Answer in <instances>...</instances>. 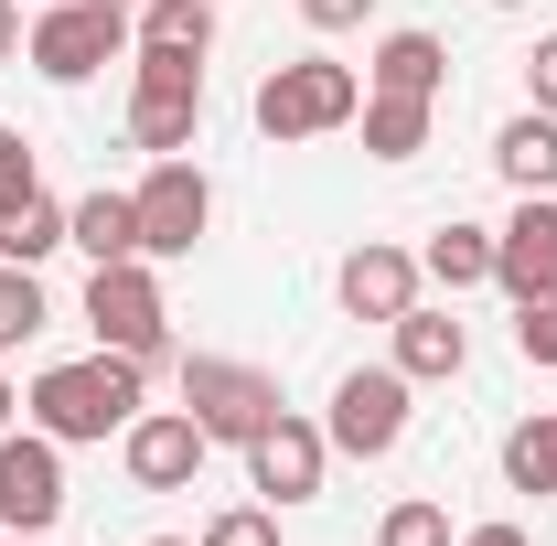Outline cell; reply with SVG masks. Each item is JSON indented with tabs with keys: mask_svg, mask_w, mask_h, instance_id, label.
<instances>
[{
	"mask_svg": "<svg viewBox=\"0 0 557 546\" xmlns=\"http://www.w3.org/2000/svg\"><path fill=\"white\" fill-rule=\"evenodd\" d=\"M194 119H205V97H129V139L150 150V161L194 150Z\"/></svg>",
	"mask_w": 557,
	"mask_h": 546,
	"instance_id": "obj_22",
	"label": "cell"
},
{
	"mask_svg": "<svg viewBox=\"0 0 557 546\" xmlns=\"http://www.w3.org/2000/svg\"><path fill=\"white\" fill-rule=\"evenodd\" d=\"M364 119V75L333 65V54H289V65L258 75V129L269 139H322Z\"/></svg>",
	"mask_w": 557,
	"mask_h": 546,
	"instance_id": "obj_2",
	"label": "cell"
},
{
	"mask_svg": "<svg viewBox=\"0 0 557 546\" xmlns=\"http://www.w3.org/2000/svg\"><path fill=\"white\" fill-rule=\"evenodd\" d=\"M515 353L557 375V289H536V300H515Z\"/></svg>",
	"mask_w": 557,
	"mask_h": 546,
	"instance_id": "obj_25",
	"label": "cell"
},
{
	"mask_svg": "<svg viewBox=\"0 0 557 546\" xmlns=\"http://www.w3.org/2000/svg\"><path fill=\"white\" fill-rule=\"evenodd\" d=\"M322 472H333V439H322L311 418H289V408L247 439V482H258L269 504H311V493H322Z\"/></svg>",
	"mask_w": 557,
	"mask_h": 546,
	"instance_id": "obj_10",
	"label": "cell"
},
{
	"mask_svg": "<svg viewBox=\"0 0 557 546\" xmlns=\"http://www.w3.org/2000/svg\"><path fill=\"white\" fill-rule=\"evenodd\" d=\"M364 11H375V0H300V22H311V33H354Z\"/></svg>",
	"mask_w": 557,
	"mask_h": 546,
	"instance_id": "obj_30",
	"label": "cell"
},
{
	"mask_svg": "<svg viewBox=\"0 0 557 546\" xmlns=\"http://www.w3.org/2000/svg\"><path fill=\"white\" fill-rule=\"evenodd\" d=\"M119 450H129V482H139V493H183V482L205 472L214 439H205V418H194V408H139L129 429H119Z\"/></svg>",
	"mask_w": 557,
	"mask_h": 546,
	"instance_id": "obj_9",
	"label": "cell"
},
{
	"mask_svg": "<svg viewBox=\"0 0 557 546\" xmlns=\"http://www.w3.org/2000/svg\"><path fill=\"white\" fill-rule=\"evenodd\" d=\"M54 514H65V439H44V429H0V525L11 536H54Z\"/></svg>",
	"mask_w": 557,
	"mask_h": 546,
	"instance_id": "obj_8",
	"label": "cell"
},
{
	"mask_svg": "<svg viewBox=\"0 0 557 546\" xmlns=\"http://www.w3.org/2000/svg\"><path fill=\"white\" fill-rule=\"evenodd\" d=\"M22 54V0H0V65Z\"/></svg>",
	"mask_w": 557,
	"mask_h": 546,
	"instance_id": "obj_31",
	"label": "cell"
},
{
	"mask_svg": "<svg viewBox=\"0 0 557 546\" xmlns=\"http://www.w3.org/2000/svg\"><path fill=\"white\" fill-rule=\"evenodd\" d=\"M0 546H11V525H0Z\"/></svg>",
	"mask_w": 557,
	"mask_h": 546,
	"instance_id": "obj_38",
	"label": "cell"
},
{
	"mask_svg": "<svg viewBox=\"0 0 557 546\" xmlns=\"http://www.w3.org/2000/svg\"><path fill=\"white\" fill-rule=\"evenodd\" d=\"M150 546H183V536H150Z\"/></svg>",
	"mask_w": 557,
	"mask_h": 546,
	"instance_id": "obj_36",
	"label": "cell"
},
{
	"mask_svg": "<svg viewBox=\"0 0 557 546\" xmlns=\"http://www.w3.org/2000/svg\"><path fill=\"white\" fill-rule=\"evenodd\" d=\"M525 97H536V108H547V119H557V33H547V44H536V54H525Z\"/></svg>",
	"mask_w": 557,
	"mask_h": 546,
	"instance_id": "obj_29",
	"label": "cell"
},
{
	"mask_svg": "<svg viewBox=\"0 0 557 546\" xmlns=\"http://www.w3.org/2000/svg\"><path fill=\"white\" fill-rule=\"evenodd\" d=\"M375 546H450V514H440L429 493H408V504H386V525H375Z\"/></svg>",
	"mask_w": 557,
	"mask_h": 546,
	"instance_id": "obj_24",
	"label": "cell"
},
{
	"mask_svg": "<svg viewBox=\"0 0 557 546\" xmlns=\"http://www.w3.org/2000/svg\"><path fill=\"white\" fill-rule=\"evenodd\" d=\"M504 482H515V493H557V408L504 429Z\"/></svg>",
	"mask_w": 557,
	"mask_h": 546,
	"instance_id": "obj_20",
	"label": "cell"
},
{
	"mask_svg": "<svg viewBox=\"0 0 557 546\" xmlns=\"http://www.w3.org/2000/svg\"><path fill=\"white\" fill-rule=\"evenodd\" d=\"M11 546H44V536H11Z\"/></svg>",
	"mask_w": 557,
	"mask_h": 546,
	"instance_id": "obj_37",
	"label": "cell"
},
{
	"mask_svg": "<svg viewBox=\"0 0 557 546\" xmlns=\"http://www.w3.org/2000/svg\"><path fill=\"white\" fill-rule=\"evenodd\" d=\"M22 54L54 75V86H86L97 65L129 54V11H108V0H54V11L22 33Z\"/></svg>",
	"mask_w": 557,
	"mask_h": 546,
	"instance_id": "obj_4",
	"label": "cell"
},
{
	"mask_svg": "<svg viewBox=\"0 0 557 546\" xmlns=\"http://www.w3.org/2000/svg\"><path fill=\"white\" fill-rule=\"evenodd\" d=\"M11 408H22V397H11V375H0V429H11Z\"/></svg>",
	"mask_w": 557,
	"mask_h": 546,
	"instance_id": "obj_33",
	"label": "cell"
},
{
	"mask_svg": "<svg viewBox=\"0 0 557 546\" xmlns=\"http://www.w3.org/2000/svg\"><path fill=\"white\" fill-rule=\"evenodd\" d=\"M322 439H333L344 461H386V450L408 439V375H397V364H354L344 386H333Z\"/></svg>",
	"mask_w": 557,
	"mask_h": 546,
	"instance_id": "obj_5",
	"label": "cell"
},
{
	"mask_svg": "<svg viewBox=\"0 0 557 546\" xmlns=\"http://www.w3.org/2000/svg\"><path fill=\"white\" fill-rule=\"evenodd\" d=\"M54 247H65V204H54V194H22V204L0 214V258H11V269H44Z\"/></svg>",
	"mask_w": 557,
	"mask_h": 546,
	"instance_id": "obj_21",
	"label": "cell"
},
{
	"mask_svg": "<svg viewBox=\"0 0 557 546\" xmlns=\"http://www.w3.org/2000/svg\"><path fill=\"white\" fill-rule=\"evenodd\" d=\"M139 97H205V65L194 54H139Z\"/></svg>",
	"mask_w": 557,
	"mask_h": 546,
	"instance_id": "obj_26",
	"label": "cell"
},
{
	"mask_svg": "<svg viewBox=\"0 0 557 546\" xmlns=\"http://www.w3.org/2000/svg\"><path fill=\"white\" fill-rule=\"evenodd\" d=\"M22 194H44V172H33V139H22V129H0V214L22 204Z\"/></svg>",
	"mask_w": 557,
	"mask_h": 546,
	"instance_id": "obj_27",
	"label": "cell"
},
{
	"mask_svg": "<svg viewBox=\"0 0 557 546\" xmlns=\"http://www.w3.org/2000/svg\"><path fill=\"white\" fill-rule=\"evenodd\" d=\"M86 333L108 343V353H139V364H161V353H172V300H161L150 258L86 269Z\"/></svg>",
	"mask_w": 557,
	"mask_h": 546,
	"instance_id": "obj_3",
	"label": "cell"
},
{
	"mask_svg": "<svg viewBox=\"0 0 557 546\" xmlns=\"http://www.w3.org/2000/svg\"><path fill=\"white\" fill-rule=\"evenodd\" d=\"M461 546H525V525H483V536H461Z\"/></svg>",
	"mask_w": 557,
	"mask_h": 546,
	"instance_id": "obj_32",
	"label": "cell"
},
{
	"mask_svg": "<svg viewBox=\"0 0 557 546\" xmlns=\"http://www.w3.org/2000/svg\"><path fill=\"white\" fill-rule=\"evenodd\" d=\"M493 172H504L515 194H557V119H547V108L504 119V139H493Z\"/></svg>",
	"mask_w": 557,
	"mask_h": 546,
	"instance_id": "obj_16",
	"label": "cell"
},
{
	"mask_svg": "<svg viewBox=\"0 0 557 546\" xmlns=\"http://www.w3.org/2000/svg\"><path fill=\"white\" fill-rule=\"evenodd\" d=\"M44 322H54V300H44V278L0 258V343H33Z\"/></svg>",
	"mask_w": 557,
	"mask_h": 546,
	"instance_id": "obj_23",
	"label": "cell"
},
{
	"mask_svg": "<svg viewBox=\"0 0 557 546\" xmlns=\"http://www.w3.org/2000/svg\"><path fill=\"white\" fill-rule=\"evenodd\" d=\"M129 44L139 54H214V0H139L129 11Z\"/></svg>",
	"mask_w": 557,
	"mask_h": 546,
	"instance_id": "obj_15",
	"label": "cell"
},
{
	"mask_svg": "<svg viewBox=\"0 0 557 546\" xmlns=\"http://www.w3.org/2000/svg\"><path fill=\"white\" fill-rule=\"evenodd\" d=\"M139 375H150L139 353H108V343H97V353H75V364H44L22 408H33L44 439H65V450H75V439H108V429H129V418H139Z\"/></svg>",
	"mask_w": 557,
	"mask_h": 546,
	"instance_id": "obj_1",
	"label": "cell"
},
{
	"mask_svg": "<svg viewBox=\"0 0 557 546\" xmlns=\"http://www.w3.org/2000/svg\"><path fill=\"white\" fill-rule=\"evenodd\" d=\"M129 204H139V258H194L205 225H214V183L172 150V161H150V183H139Z\"/></svg>",
	"mask_w": 557,
	"mask_h": 546,
	"instance_id": "obj_6",
	"label": "cell"
},
{
	"mask_svg": "<svg viewBox=\"0 0 557 546\" xmlns=\"http://www.w3.org/2000/svg\"><path fill=\"white\" fill-rule=\"evenodd\" d=\"M183 408L205 418V439H236V450H247V439H258V429L278 418V386L258 375V364H225V353H194V364H183Z\"/></svg>",
	"mask_w": 557,
	"mask_h": 546,
	"instance_id": "obj_7",
	"label": "cell"
},
{
	"mask_svg": "<svg viewBox=\"0 0 557 546\" xmlns=\"http://www.w3.org/2000/svg\"><path fill=\"white\" fill-rule=\"evenodd\" d=\"M205 546H278V525L258 514V504H236V514H214V525H205Z\"/></svg>",
	"mask_w": 557,
	"mask_h": 546,
	"instance_id": "obj_28",
	"label": "cell"
},
{
	"mask_svg": "<svg viewBox=\"0 0 557 546\" xmlns=\"http://www.w3.org/2000/svg\"><path fill=\"white\" fill-rule=\"evenodd\" d=\"M333 289H344L354 322H397V311L418 300V258H408V247H375V236H364L344 269H333Z\"/></svg>",
	"mask_w": 557,
	"mask_h": 546,
	"instance_id": "obj_12",
	"label": "cell"
},
{
	"mask_svg": "<svg viewBox=\"0 0 557 546\" xmlns=\"http://www.w3.org/2000/svg\"><path fill=\"white\" fill-rule=\"evenodd\" d=\"M364 150H375V161H418V150H429V97L364 86Z\"/></svg>",
	"mask_w": 557,
	"mask_h": 546,
	"instance_id": "obj_18",
	"label": "cell"
},
{
	"mask_svg": "<svg viewBox=\"0 0 557 546\" xmlns=\"http://www.w3.org/2000/svg\"><path fill=\"white\" fill-rule=\"evenodd\" d=\"M493 278H504L515 300L557 289V194H525V204H515V225L493 236Z\"/></svg>",
	"mask_w": 557,
	"mask_h": 546,
	"instance_id": "obj_11",
	"label": "cell"
},
{
	"mask_svg": "<svg viewBox=\"0 0 557 546\" xmlns=\"http://www.w3.org/2000/svg\"><path fill=\"white\" fill-rule=\"evenodd\" d=\"M418 278H440V289H483V278H493V236H483V225H440V236L418 247Z\"/></svg>",
	"mask_w": 557,
	"mask_h": 546,
	"instance_id": "obj_19",
	"label": "cell"
},
{
	"mask_svg": "<svg viewBox=\"0 0 557 546\" xmlns=\"http://www.w3.org/2000/svg\"><path fill=\"white\" fill-rule=\"evenodd\" d=\"M440 75H450V44H440V33H386L364 86H386V97H440Z\"/></svg>",
	"mask_w": 557,
	"mask_h": 546,
	"instance_id": "obj_17",
	"label": "cell"
},
{
	"mask_svg": "<svg viewBox=\"0 0 557 546\" xmlns=\"http://www.w3.org/2000/svg\"><path fill=\"white\" fill-rule=\"evenodd\" d=\"M108 11H139V0H108Z\"/></svg>",
	"mask_w": 557,
	"mask_h": 546,
	"instance_id": "obj_35",
	"label": "cell"
},
{
	"mask_svg": "<svg viewBox=\"0 0 557 546\" xmlns=\"http://www.w3.org/2000/svg\"><path fill=\"white\" fill-rule=\"evenodd\" d=\"M493 11H525V0H493Z\"/></svg>",
	"mask_w": 557,
	"mask_h": 546,
	"instance_id": "obj_34",
	"label": "cell"
},
{
	"mask_svg": "<svg viewBox=\"0 0 557 546\" xmlns=\"http://www.w3.org/2000/svg\"><path fill=\"white\" fill-rule=\"evenodd\" d=\"M386 333H397V375H408V386H440V375H461V364H472V333H461L450 311H418V300H408Z\"/></svg>",
	"mask_w": 557,
	"mask_h": 546,
	"instance_id": "obj_13",
	"label": "cell"
},
{
	"mask_svg": "<svg viewBox=\"0 0 557 546\" xmlns=\"http://www.w3.org/2000/svg\"><path fill=\"white\" fill-rule=\"evenodd\" d=\"M65 247H86V269H119V258H139V204L97 183L86 204H65Z\"/></svg>",
	"mask_w": 557,
	"mask_h": 546,
	"instance_id": "obj_14",
	"label": "cell"
}]
</instances>
